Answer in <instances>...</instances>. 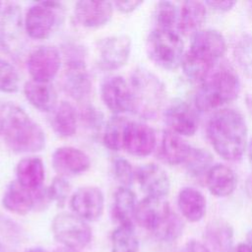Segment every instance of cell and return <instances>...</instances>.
Returning <instances> with one entry per match:
<instances>
[{"mask_svg":"<svg viewBox=\"0 0 252 252\" xmlns=\"http://www.w3.org/2000/svg\"><path fill=\"white\" fill-rule=\"evenodd\" d=\"M63 6L59 2H38L26 12L24 27L26 34L37 40L48 38L61 22Z\"/></svg>","mask_w":252,"mask_h":252,"instance_id":"7","label":"cell"},{"mask_svg":"<svg viewBox=\"0 0 252 252\" xmlns=\"http://www.w3.org/2000/svg\"><path fill=\"white\" fill-rule=\"evenodd\" d=\"M66 94L77 101L86 100L92 91V82L86 63H66L62 77Z\"/></svg>","mask_w":252,"mask_h":252,"instance_id":"20","label":"cell"},{"mask_svg":"<svg viewBox=\"0 0 252 252\" xmlns=\"http://www.w3.org/2000/svg\"><path fill=\"white\" fill-rule=\"evenodd\" d=\"M44 177V164L38 157L24 158L16 165V180L31 191L41 188Z\"/></svg>","mask_w":252,"mask_h":252,"instance_id":"24","label":"cell"},{"mask_svg":"<svg viewBox=\"0 0 252 252\" xmlns=\"http://www.w3.org/2000/svg\"><path fill=\"white\" fill-rule=\"evenodd\" d=\"M148 57L158 67L175 70L181 65L184 55V43L173 30L155 28L146 39Z\"/></svg>","mask_w":252,"mask_h":252,"instance_id":"6","label":"cell"},{"mask_svg":"<svg viewBox=\"0 0 252 252\" xmlns=\"http://www.w3.org/2000/svg\"><path fill=\"white\" fill-rule=\"evenodd\" d=\"M79 114L74 105L68 101H61L51 112V127L56 135L70 138L77 132Z\"/></svg>","mask_w":252,"mask_h":252,"instance_id":"28","label":"cell"},{"mask_svg":"<svg viewBox=\"0 0 252 252\" xmlns=\"http://www.w3.org/2000/svg\"><path fill=\"white\" fill-rule=\"evenodd\" d=\"M24 32L21 7L15 3L8 4L0 14V46L3 50L13 57L20 56L24 48Z\"/></svg>","mask_w":252,"mask_h":252,"instance_id":"9","label":"cell"},{"mask_svg":"<svg viewBox=\"0 0 252 252\" xmlns=\"http://www.w3.org/2000/svg\"><path fill=\"white\" fill-rule=\"evenodd\" d=\"M113 10V3L110 1L81 0L74 6V17L86 29H98L111 21Z\"/></svg>","mask_w":252,"mask_h":252,"instance_id":"17","label":"cell"},{"mask_svg":"<svg viewBox=\"0 0 252 252\" xmlns=\"http://www.w3.org/2000/svg\"><path fill=\"white\" fill-rule=\"evenodd\" d=\"M25 252H47V251L41 247H31L27 249Z\"/></svg>","mask_w":252,"mask_h":252,"instance_id":"47","label":"cell"},{"mask_svg":"<svg viewBox=\"0 0 252 252\" xmlns=\"http://www.w3.org/2000/svg\"><path fill=\"white\" fill-rule=\"evenodd\" d=\"M248 158H249L250 165L252 167V139L250 140L249 145H248Z\"/></svg>","mask_w":252,"mask_h":252,"instance_id":"45","label":"cell"},{"mask_svg":"<svg viewBox=\"0 0 252 252\" xmlns=\"http://www.w3.org/2000/svg\"><path fill=\"white\" fill-rule=\"evenodd\" d=\"M233 55L240 70L252 77V34H244L237 40Z\"/></svg>","mask_w":252,"mask_h":252,"instance_id":"35","label":"cell"},{"mask_svg":"<svg viewBox=\"0 0 252 252\" xmlns=\"http://www.w3.org/2000/svg\"><path fill=\"white\" fill-rule=\"evenodd\" d=\"M225 51L226 42L220 32L212 29L200 30L192 36L190 48L183 55V73L189 80L201 83Z\"/></svg>","mask_w":252,"mask_h":252,"instance_id":"3","label":"cell"},{"mask_svg":"<svg viewBox=\"0 0 252 252\" xmlns=\"http://www.w3.org/2000/svg\"><path fill=\"white\" fill-rule=\"evenodd\" d=\"M83 122L85 127L91 131H99L103 123V114L101 111L96 109L92 105H87L82 109V112L79 114V120Z\"/></svg>","mask_w":252,"mask_h":252,"instance_id":"40","label":"cell"},{"mask_svg":"<svg viewBox=\"0 0 252 252\" xmlns=\"http://www.w3.org/2000/svg\"><path fill=\"white\" fill-rule=\"evenodd\" d=\"M20 74L9 61L0 58V92L5 94L17 93L20 89Z\"/></svg>","mask_w":252,"mask_h":252,"instance_id":"36","label":"cell"},{"mask_svg":"<svg viewBox=\"0 0 252 252\" xmlns=\"http://www.w3.org/2000/svg\"><path fill=\"white\" fill-rule=\"evenodd\" d=\"M0 7H1V2H0Z\"/></svg>","mask_w":252,"mask_h":252,"instance_id":"50","label":"cell"},{"mask_svg":"<svg viewBox=\"0 0 252 252\" xmlns=\"http://www.w3.org/2000/svg\"><path fill=\"white\" fill-rule=\"evenodd\" d=\"M0 135L9 149L18 154L38 153L46 144L40 125L13 102L0 105Z\"/></svg>","mask_w":252,"mask_h":252,"instance_id":"1","label":"cell"},{"mask_svg":"<svg viewBox=\"0 0 252 252\" xmlns=\"http://www.w3.org/2000/svg\"><path fill=\"white\" fill-rule=\"evenodd\" d=\"M113 174L120 186L130 188L136 180V170L133 168L130 161L122 157H117L112 162Z\"/></svg>","mask_w":252,"mask_h":252,"instance_id":"39","label":"cell"},{"mask_svg":"<svg viewBox=\"0 0 252 252\" xmlns=\"http://www.w3.org/2000/svg\"><path fill=\"white\" fill-rule=\"evenodd\" d=\"M54 252H81L80 250H74V249H70V248H66V247H60L57 248Z\"/></svg>","mask_w":252,"mask_h":252,"instance_id":"46","label":"cell"},{"mask_svg":"<svg viewBox=\"0 0 252 252\" xmlns=\"http://www.w3.org/2000/svg\"><path fill=\"white\" fill-rule=\"evenodd\" d=\"M129 119L124 115H112L105 123L102 132V143L111 151L123 149L124 137L129 123Z\"/></svg>","mask_w":252,"mask_h":252,"instance_id":"31","label":"cell"},{"mask_svg":"<svg viewBox=\"0 0 252 252\" xmlns=\"http://www.w3.org/2000/svg\"><path fill=\"white\" fill-rule=\"evenodd\" d=\"M180 252H211V250L202 242L197 241L195 239H191L183 246Z\"/></svg>","mask_w":252,"mask_h":252,"instance_id":"43","label":"cell"},{"mask_svg":"<svg viewBox=\"0 0 252 252\" xmlns=\"http://www.w3.org/2000/svg\"><path fill=\"white\" fill-rule=\"evenodd\" d=\"M172 212L164 199L146 196L137 203L134 220L141 227L154 234L166 221Z\"/></svg>","mask_w":252,"mask_h":252,"instance_id":"14","label":"cell"},{"mask_svg":"<svg viewBox=\"0 0 252 252\" xmlns=\"http://www.w3.org/2000/svg\"><path fill=\"white\" fill-rule=\"evenodd\" d=\"M131 112L141 119H154L162 109L166 99V89L163 82L146 68H137L131 75Z\"/></svg>","mask_w":252,"mask_h":252,"instance_id":"5","label":"cell"},{"mask_svg":"<svg viewBox=\"0 0 252 252\" xmlns=\"http://www.w3.org/2000/svg\"><path fill=\"white\" fill-rule=\"evenodd\" d=\"M207 136L215 152L223 159L235 161L242 158L248 138L244 116L233 108H220L209 119Z\"/></svg>","mask_w":252,"mask_h":252,"instance_id":"2","label":"cell"},{"mask_svg":"<svg viewBox=\"0 0 252 252\" xmlns=\"http://www.w3.org/2000/svg\"><path fill=\"white\" fill-rule=\"evenodd\" d=\"M53 237L62 247L81 250L87 247L93 237L88 222L73 213L57 214L51 222Z\"/></svg>","mask_w":252,"mask_h":252,"instance_id":"8","label":"cell"},{"mask_svg":"<svg viewBox=\"0 0 252 252\" xmlns=\"http://www.w3.org/2000/svg\"><path fill=\"white\" fill-rule=\"evenodd\" d=\"M100 97L105 107L114 115L131 112V90L129 82L122 76L105 78L100 85Z\"/></svg>","mask_w":252,"mask_h":252,"instance_id":"13","label":"cell"},{"mask_svg":"<svg viewBox=\"0 0 252 252\" xmlns=\"http://www.w3.org/2000/svg\"><path fill=\"white\" fill-rule=\"evenodd\" d=\"M157 145V136L152 127L139 121H129L124 137L123 150L129 155L144 158L150 156Z\"/></svg>","mask_w":252,"mask_h":252,"instance_id":"18","label":"cell"},{"mask_svg":"<svg viewBox=\"0 0 252 252\" xmlns=\"http://www.w3.org/2000/svg\"><path fill=\"white\" fill-rule=\"evenodd\" d=\"M183 227L182 220L172 212L166 221L154 233V235L160 241L171 242L176 240L182 234Z\"/></svg>","mask_w":252,"mask_h":252,"instance_id":"38","label":"cell"},{"mask_svg":"<svg viewBox=\"0 0 252 252\" xmlns=\"http://www.w3.org/2000/svg\"><path fill=\"white\" fill-rule=\"evenodd\" d=\"M247 244L250 246L251 250H252V230H250L248 233H247Z\"/></svg>","mask_w":252,"mask_h":252,"instance_id":"48","label":"cell"},{"mask_svg":"<svg viewBox=\"0 0 252 252\" xmlns=\"http://www.w3.org/2000/svg\"><path fill=\"white\" fill-rule=\"evenodd\" d=\"M239 92L240 81L236 71L228 63H220L201 82L195 94V104L201 111L217 109L236 99Z\"/></svg>","mask_w":252,"mask_h":252,"instance_id":"4","label":"cell"},{"mask_svg":"<svg viewBox=\"0 0 252 252\" xmlns=\"http://www.w3.org/2000/svg\"><path fill=\"white\" fill-rule=\"evenodd\" d=\"M235 252H252L250 246L247 243H239L236 248H235Z\"/></svg>","mask_w":252,"mask_h":252,"instance_id":"44","label":"cell"},{"mask_svg":"<svg viewBox=\"0 0 252 252\" xmlns=\"http://www.w3.org/2000/svg\"><path fill=\"white\" fill-rule=\"evenodd\" d=\"M51 163L57 174L64 177L83 174L91 167L89 156L84 151L71 146L57 148L52 154Z\"/></svg>","mask_w":252,"mask_h":252,"instance_id":"16","label":"cell"},{"mask_svg":"<svg viewBox=\"0 0 252 252\" xmlns=\"http://www.w3.org/2000/svg\"><path fill=\"white\" fill-rule=\"evenodd\" d=\"M112 3H113L114 9H116L118 12L122 14H131L143 4V1L128 0V1H113Z\"/></svg>","mask_w":252,"mask_h":252,"instance_id":"41","label":"cell"},{"mask_svg":"<svg viewBox=\"0 0 252 252\" xmlns=\"http://www.w3.org/2000/svg\"><path fill=\"white\" fill-rule=\"evenodd\" d=\"M137 202L131 188L119 186L113 196L112 215L119 224H133Z\"/></svg>","mask_w":252,"mask_h":252,"instance_id":"29","label":"cell"},{"mask_svg":"<svg viewBox=\"0 0 252 252\" xmlns=\"http://www.w3.org/2000/svg\"><path fill=\"white\" fill-rule=\"evenodd\" d=\"M191 150L192 147L182 138V136L168 129L162 133L159 155L166 163L171 165L185 163Z\"/></svg>","mask_w":252,"mask_h":252,"instance_id":"23","label":"cell"},{"mask_svg":"<svg viewBox=\"0 0 252 252\" xmlns=\"http://www.w3.org/2000/svg\"><path fill=\"white\" fill-rule=\"evenodd\" d=\"M177 205L182 216L191 222L201 220L206 214V198L193 187H184L179 191Z\"/></svg>","mask_w":252,"mask_h":252,"instance_id":"27","label":"cell"},{"mask_svg":"<svg viewBox=\"0 0 252 252\" xmlns=\"http://www.w3.org/2000/svg\"><path fill=\"white\" fill-rule=\"evenodd\" d=\"M139 239L133 224H119L111 233V252H137Z\"/></svg>","mask_w":252,"mask_h":252,"instance_id":"32","label":"cell"},{"mask_svg":"<svg viewBox=\"0 0 252 252\" xmlns=\"http://www.w3.org/2000/svg\"><path fill=\"white\" fill-rule=\"evenodd\" d=\"M23 93L31 105L42 112H52L58 105L55 88L51 83L30 80L24 84Z\"/></svg>","mask_w":252,"mask_h":252,"instance_id":"21","label":"cell"},{"mask_svg":"<svg viewBox=\"0 0 252 252\" xmlns=\"http://www.w3.org/2000/svg\"><path fill=\"white\" fill-rule=\"evenodd\" d=\"M62 64V55L52 45H40L31 51L27 59V69L32 80L51 83Z\"/></svg>","mask_w":252,"mask_h":252,"instance_id":"10","label":"cell"},{"mask_svg":"<svg viewBox=\"0 0 252 252\" xmlns=\"http://www.w3.org/2000/svg\"><path fill=\"white\" fill-rule=\"evenodd\" d=\"M3 207L16 215H27L34 211L33 192L23 187L17 180L11 181L2 197Z\"/></svg>","mask_w":252,"mask_h":252,"instance_id":"22","label":"cell"},{"mask_svg":"<svg viewBox=\"0 0 252 252\" xmlns=\"http://www.w3.org/2000/svg\"><path fill=\"white\" fill-rule=\"evenodd\" d=\"M213 156L212 154L202 148H192L191 153L185 161V166L188 173L194 177H200L208 173L210 168L213 166Z\"/></svg>","mask_w":252,"mask_h":252,"instance_id":"33","label":"cell"},{"mask_svg":"<svg viewBox=\"0 0 252 252\" xmlns=\"http://www.w3.org/2000/svg\"><path fill=\"white\" fill-rule=\"evenodd\" d=\"M72 213L88 221L98 220L104 210V195L96 186H83L78 188L70 197Z\"/></svg>","mask_w":252,"mask_h":252,"instance_id":"12","label":"cell"},{"mask_svg":"<svg viewBox=\"0 0 252 252\" xmlns=\"http://www.w3.org/2000/svg\"><path fill=\"white\" fill-rule=\"evenodd\" d=\"M136 180L147 197L164 199L170 190L166 171L156 163H146L136 169Z\"/></svg>","mask_w":252,"mask_h":252,"instance_id":"19","label":"cell"},{"mask_svg":"<svg viewBox=\"0 0 252 252\" xmlns=\"http://www.w3.org/2000/svg\"><path fill=\"white\" fill-rule=\"evenodd\" d=\"M47 191L51 203H55L57 207L62 208L70 196L71 183L67 177L57 175L52 179L50 185L47 187Z\"/></svg>","mask_w":252,"mask_h":252,"instance_id":"37","label":"cell"},{"mask_svg":"<svg viewBox=\"0 0 252 252\" xmlns=\"http://www.w3.org/2000/svg\"><path fill=\"white\" fill-rule=\"evenodd\" d=\"M179 11L175 4L170 1H159L154 9V21L156 28L163 30H173L177 25Z\"/></svg>","mask_w":252,"mask_h":252,"instance_id":"34","label":"cell"},{"mask_svg":"<svg viewBox=\"0 0 252 252\" xmlns=\"http://www.w3.org/2000/svg\"><path fill=\"white\" fill-rule=\"evenodd\" d=\"M206 185L209 191L217 197H226L233 193L237 185L234 171L227 165L217 163L206 174Z\"/></svg>","mask_w":252,"mask_h":252,"instance_id":"26","label":"cell"},{"mask_svg":"<svg viewBox=\"0 0 252 252\" xmlns=\"http://www.w3.org/2000/svg\"><path fill=\"white\" fill-rule=\"evenodd\" d=\"M163 117L168 130L180 136H193L198 129L196 111L182 99L172 100L164 109Z\"/></svg>","mask_w":252,"mask_h":252,"instance_id":"15","label":"cell"},{"mask_svg":"<svg viewBox=\"0 0 252 252\" xmlns=\"http://www.w3.org/2000/svg\"><path fill=\"white\" fill-rule=\"evenodd\" d=\"M206 5L219 12H227L236 4L234 1H206Z\"/></svg>","mask_w":252,"mask_h":252,"instance_id":"42","label":"cell"},{"mask_svg":"<svg viewBox=\"0 0 252 252\" xmlns=\"http://www.w3.org/2000/svg\"><path fill=\"white\" fill-rule=\"evenodd\" d=\"M205 238L215 252H231L233 229L228 222L221 220H213L206 227Z\"/></svg>","mask_w":252,"mask_h":252,"instance_id":"30","label":"cell"},{"mask_svg":"<svg viewBox=\"0 0 252 252\" xmlns=\"http://www.w3.org/2000/svg\"><path fill=\"white\" fill-rule=\"evenodd\" d=\"M132 40L127 34H113L102 38L97 44L98 62L103 69L118 70L128 62Z\"/></svg>","mask_w":252,"mask_h":252,"instance_id":"11","label":"cell"},{"mask_svg":"<svg viewBox=\"0 0 252 252\" xmlns=\"http://www.w3.org/2000/svg\"><path fill=\"white\" fill-rule=\"evenodd\" d=\"M248 10H249V15L252 17V2H249V7H248Z\"/></svg>","mask_w":252,"mask_h":252,"instance_id":"49","label":"cell"},{"mask_svg":"<svg viewBox=\"0 0 252 252\" xmlns=\"http://www.w3.org/2000/svg\"><path fill=\"white\" fill-rule=\"evenodd\" d=\"M206 4L200 1H184L178 15L177 29L185 36H193L206 20Z\"/></svg>","mask_w":252,"mask_h":252,"instance_id":"25","label":"cell"}]
</instances>
